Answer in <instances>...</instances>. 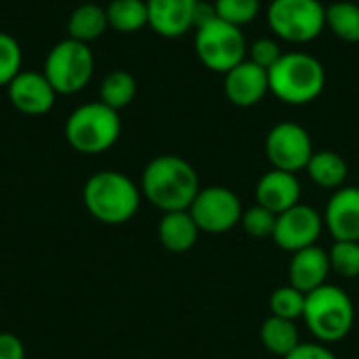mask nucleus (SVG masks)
<instances>
[{"mask_svg":"<svg viewBox=\"0 0 359 359\" xmlns=\"http://www.w3.org/2000/svg\"><path fill=\"white\" fill-rule=\"evenodd\" d=\"M42 74L57 95H78L95 76V53L86 42L63 38L46 53Z\"/></svg>","mask_w":359,"mask_h":359,"instance_id":"7","label":"nucleus"},{"mask_svg":"<svg viewBox=\"0 0 359 359\" xmlns=\"http://www.w3.org/2000/svg\"><path fill=\"white\" fill-rule=\"evenodd\" d=\"M313 139L309 130L292 120L278 122L265 137V156L271 168L286 172H301L313 156Z\"/></svg>","mask_w":359,"mask_h":359,"instance_id":"10","label":"nucleus"},{"mask_svg":"<svg viewBox=\"0 0 359 359\" xmlns=\"http://www.w3.org/2000/svg\"><path fill=\"white\" fill-rule=\"evenodd\" d=\"M0 359H25V347L19 337L0 332Z\"/></svg>","mask_w":359,"mask_h":359,"instance_id":"32","label":"nucleus"},{"mask_svg":"<svg viewBox=\"0 0 359 359\" xmlns=\"http://www.w3.org/2000/svg\"><path fill=\"white\" fill-rule=\"evenodd\" d=\"M265 19L273 38L301 46L324 34L326 4L322 0H271Z\"/></svg>","mask_w":359,"mask_h":359,"instance_id":"6","label":"nucleus"},{"mask_svg":"<svg viewBox=\"0 0 359 359\" xmlns=\"http://www.w3.org/2000/svg\"><path fill=\"white\" fill-rule=\"evenodd\" d=\"M23 72V50L15 36L0 32V88H6Z\"/></svg>","mask_w":359,"mask_h":359,"instance_id":"28","label":"nucleus"},{"mask_svg":"<svg viewBox=\"0 0 359 359\" xmlns=\"http://www.w3.org/2000/svg\"><path fill=\"white\" fill-rule=\"evenodd\" d=\"M261 343L269 353L284 359L292 349H297L301 345V334H299L297 322L269 316L261 326Z\"/></svg>","mask_w":359,"mask_h":359,"instance_id":"21","label":"nucleus"},{"mask_svg":"<svg viewBox=\"0 0 359 359\" xmlns=\"http://www.w3.org/2000/svg\"><path fill=\"white\" fill-rule=\"evenodd\" d=\"M109 29L105 6H99L95 2H84L76 6L67 19V38H74L78 42H95Z\"/></svg>","mask_w":359,"mask_h":359,"instance_id":"20","label":"nucleus"},{"mask_svg":"<svg viewBox=\"0 0 359 359\" xmlns=\"http://www.w3.org/2000/svg\"><path fill=\"white\" fill-rule=\"evenodd\" d=\"M8 103L23 116H44L57 103V90L42 72L23 69L6 86Z\"/></svg>","mask_w":359,"mask_h":359,"instance_id":"12","label":"nucleus"},{"mask_svg":"<svg viewBox=\"0 0 359 359\" xmlns=\"http://www.w3.org/2000/svg\"><path fill=\"white\" fill-rule=\"evenodd\" d=\"M200 0H145L147 27L162 38H181L194 29Z\"/></svg>","mask_w":359,"mask_h":359,"instance_id":"14","label":"nucleus"},{"mask_svg":"<svg viewBox=\"0 0 359 359\" xmlns=\"http://www.w3.org/2000/svg\"><path fill=\"white\" fill-rule=\"evenodd\" d=\"M305 172L309 175L311 183L318 185L320 189L337 191V189L345 187V183H347L349 164L339 151L322 149V151H313Z\"/></svg>","mask_w":359,"mask_h":359,"instance_id":"19","label":"nucleus"},{"mask_svg":"<svg viewBox=\"0 0 359 359\" xmlns=\"http://www.w3.org/2000/svg\"><path fill=\"white\" fill-rule=\"evenodd\" d=\"M284 359H339L337 358V353L328 347V345H324V343H318V341H313V343H303L301 341V345L297 347V349H292L288 355Z\"/></svg>","mask_w":359,"mask_h":359,"instance_id":"31","label":"nucleus"},{"mask_svg":"<svg viewBox=\"0 0 359 359\" xmlns=\"http://www.w3.org/2000/svg\"><path fill=\"white\" fill-rule=\"evenodd\" d=\"M282 55H284V50H282L280 40H278V38L263 36V38H257V40H252V42L248 44V55H246V59L252 61L255 65H259V67H263V69L269 72V69L280 61Z\"/></svg>","mask_w":359,"mask_h":359,"instance_id":"30","label":"nucleus"},{"mask_svg":"<svg viewBox=\"0 0 359 359\" xmlns=\"http://www.w3.org/2000/svg\"><path fill=\"white\" fill-rule=\"evenodd\" d=\"M141 194L162 215L189 210L200 187L198 170L181 156L164 154L149 160L141 175Z\"/></svg>","mask_w":359,"mask_h":359,"instance_id":"1","label":"nucleus"},{"mask_svg":"<svg viewBox=\"0 0 359 359\" xmlns=\"http://www.w3.org/2000/svg\"><path fill=\"white\" fill-rule=\"evenodd\" d=\"M269 93L292 107L309 105L326 90V67L318 57L305 50H288L267 72Z\"/></svg>","mask_w":359,"mask_h":359,"instance_id":"2","label":"nucleus"},{"mask_svg":"<svg viewBox=\"0 0 359 359\" xmlns=\"http://www.w3.org/2000/svg\"><path fill=\"white\" fill-rule=\"evenodd\" d=\"M189 215L202 233L221 236L240 225L244 210L242 200L233 189L225 185H208L198 191L189 206Z\"/></svg>","mask_w":359,"mask_h":359,"instance_id":"9","label":"nucleus"},{"mask_svg":"<svg viewBox=\"0 0 359 359\" xmlns=\"http://www.w3.org/2000/svg\"><path fill=\"white\" fill-rule=\"evenodd\" d=\"M330 273L332 271L328 250H324L320 244L292 252V259L288 263V284L305 294L328 284Z\"/></svg>","mask_w":359,"mask_h":359,"instance_id":"17","label":"nucleus"},{"mask_svg":"<svg viewBox=\"0 0 359 359\" xmlns=\"http://www.w3.org/2000/svg\"><path fill=\"white\" fill-rule=\"evenodd\" d=\"M358 307L337 284H324L307 294L303 322L318 343L332 345L343 341L355 326Z\"/></svg>","mask_w":359,"mask_h":359,"instance_id":"4","label":"nucleus"},{"mask_svg":"<svg viewBox=\"0 0 359 359\" xmlns=\"http://www.w3.org/2000/svg\"><path fill=\"white\" fill-rule=\"evenodd\" d=\"M305 301L307 294L297 290L294 286L286 284L280 286L271 292L269 297V311L276 318H284V320H303V311H305Z\"/></svg>","mask_w":359,"mask_h":359,"instance_id":"25","label":"nucleus"},{"mask_svg":"<svg viewBox=\"0 0 359 359\" xmlns=\"http://www.w3.org/2000/svg\"><path fill=\"white\" fill-rule=\"evenodd\" d=\"M202 231L198 229L194 217L189 210H177V212H164L158 223V240L160 244L170 252H187L196 246L198 236Z\"/></svg>","mask_w":359,"mask_h":359,"instance_id":"18","label":"nucleus"},{"mask_svg":"<svg viewBox=\"0 0 359 359\" xmlns=\"http://www.w3.org/2000/svg\"><path fill=\"white\" fill-rule=\"evenodd\" d=\"M301 181L294 172H286V170H278L271 168L267 170L255 187V198L257 204H261L263 208L271 210L273 215H282L288 208L297 206L301 202Z\"/></svg>","mask_w":359,"mask_h":359,"instance_id":"16","label":"nucleus"},{"mask_svg":"<svg viewBox=\"0 0 359 359\" xmlns=\"http://www.w3.org/2000/svg\"><path fill=\"white\" fill-rule=\"evenodd\" d=\"M330 271L343 280L359 278V242H334L328 250Z\"/></svg>","mask_w":359,"mask_h":359,"instance_id":"27","label":"nucleus"},{"mask_svg":"<svg viewBox=\"0 0 359 359\" xmlns=\"http://www.w3.org/2000/svg\"><path fill=\"white\" fill-rule=\"evenodd\" d=\"M276 219L278 215H273L271 210L263 208L261 204H255L250 208L244 210L242 215V229L255 238V240H265V238H271L273 236V229H276Z\"/></svg>","mask_w":359,"mask_h":359,"instance_id":"29","label":"nucleus"},{"mask_svg":"<svg viewBox=\"0 0 359 359\" xmlns=\"http://www.w3.org/2000/svg\"><path fill=\"white\" fill-rule=\"evenodd\" d=\"M223 93L236 107H255L269 95V74L267 69L244 59L240 65L223 74Z\"/></svg>","mask_w":359,"mask_h":359,"instance_id":"13","label":"nucleus"},{"mask_svg":"<svg viewBox=\"0 0 359 359\" xmlns=\"http://www.w3.org/2000/svg\"><path fill=\"white\" fill-rule=\"evenodd\" d=\"M324 225L334 242H359V187L345 185L332 191L324 210Z\"/></svg>","mask_w":359,"mask_h":359,"instance_id":"15","label":"nucleus"},{"mask_svg":"<svg viewBox=\"0 0 359 359\" xmlns=\"http://www.w3.org/2000/svg\"><path fill=\"white\" fill-rule=\"evenodd\" d=\"M109 29L118 34H137L147 27L145 0H111L105 6Z\"/></svg>","mask_w":359,"mask_h":359,"instance_id":"22","label":"nucleus"},{"mask_svg":"<svg viewBox=\"0 0 359 359\" xmlns=\"http://www.w3.org/2000/svg\"><path fill=\"white\" fill-rule=\"evenodd\" d=\"M358 316H359V305H358Z\"/></svg>","mask_w":359,"mask_h":359,"instance_id":"33","label":"nucleus"},{"mask_svg":"<svg viewBox=\"0 0 359 359\" xmlns=\"http://www.w3.org/2000/svg\"><path fill=\"white\" fill-rule=\"evenodd\" d=\"M137 97V80L126 69H114L109 72L99 86V101L107 107L120 111L128 107Z\"/></svg>","mask_w":359,"mask_h":359,"instance_id":"23","label":"nucleus"},{"mask_svg":"<svg viewBox=\"0 0 359 359\" xmlns=\"http://www.w3.org/2000/svg\"><path fill=\"white\" fill-rule=\"evenodd\" d=\"M212 6L219 19L236 27H246L261 15V0H215Z\"/></svg>","mask_w":359,"mask_h":359,"instance_id":"26","label":"nucleus"},{"mask_svg":"<svg viewBox=\"0 0 359 359\" xmlns=\"http://www.w3.org/2000/svg\"><path fill=\"white\" fill-rule=\"evenodd\" d=\"M324 229H326L324 215L318 208L299 202L297 206L278 215L271 240L276 242L278 248L292 255L303 248L316 246L320 242Z\"/></svg>","mask_w":359,"mask_h":359,"instance_id":"11","label":"nucleus"},{"mask_svg":"<svg viewBox=\"0 0 359 359\" xmlns=\"http://www.w3.org/2000/svg\"><path fill=\"white\" fill-rule=\"evenodd\" d=\"M194 48L200 63L215 74H227L248 55V42L242 27L219 17L194 29Z\"/></svg>","mask_w":359,"mask_h":359,"instance_id":"8","label":"nucleus"},{"mask_svg":"<svg viewBox=\"0 0 359 359\" xmlns=\"http://www.w3.org/2000/svg\"><path fill=\"white\" fill-rule=\"evenodd\" d=\"M326 27L343 42H359V4L353 0H334L326 6Z\"/></svg>","mask_w":359,"mask_h":359,"instance_id":"24","label":"nucleus"},{"mask_svg":"<svg viewBox=\"0 0 359 359\" xmlns=\"http://www.w3.org/2000/svg\"><path fill=\"white\" fill-rule=\"evenodd\" d=\"M141 198V187L118 170H99L90 175L82 189L86 210L105 225L130 221L139 212Z\"/></svg>","mask_w":359,"mask_h":359,"instance_id":"3","label":"nucleus"},{"mask_svg":"<svg viewBox=\"0 0 359 359\" xmlns=\"http://www.w3.org/2000/svg\"><path fill=\"white\" fill-rule=\"evenodd\" d=\"M65 141L72 149L86 156L105 154L122 135L120 111L107 107L101 101H88L78 105L65 120Z\"/></svg>","mask_w":359,"mask_h":359,"instance_id":"5","label":"nucleus"}]
</instances>
